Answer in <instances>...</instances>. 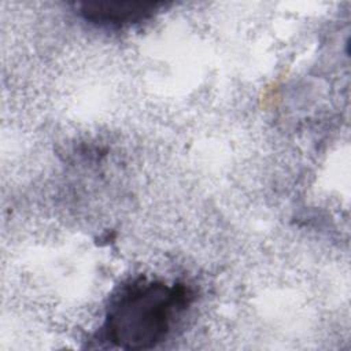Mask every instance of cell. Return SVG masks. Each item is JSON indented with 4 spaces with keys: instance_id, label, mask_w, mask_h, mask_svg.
<instances>
[{
    "instance_id": "1",
    "label": "cell",
    "mask_w": 351,
    "mask_h": 351,
    "mask_svg": "<svg viewBox=\"0 0 351 351\" xmlns=\"http://www.w3.org/2000/svg\"><path fill=\"white\" fill-rule=\"evenodd\" d=\"M192 302L184 284L144 277L121 287L107 307L99 340L123 350L151 348L171 330V324Z\"/></svg>"
},
{
    "instance_id": "2",
    "label": "cell",
    "mask_w": 351,
    "mask_h": 351,
    "mask_svg": "<svg viewBox=\"0 0 351 351\" xmlns=\"http://www.w3.org/2000/svg\"><path fill=\"white\" fill-rule=\"evenodd\" d=\"M160 7V3L121 1V3H86L81 7V15L85 21L107 27L121 29L133 23H140Z\"/></svg>"
}]
</instances>
